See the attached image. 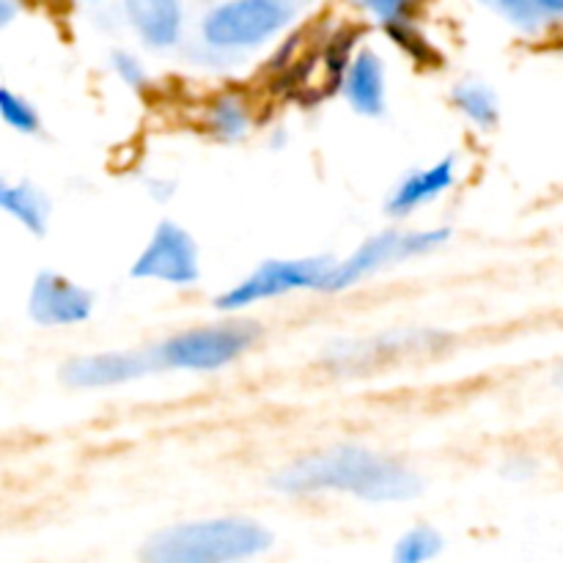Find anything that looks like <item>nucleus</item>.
I'll list each match as a JSON object with an SVG mask.
<instances>
[{
  "mask_svg": "<svg viewBox=\"0 0 563 563\" xmlns=\"http://www.w3.org/2000/svg\"><path fill=\"white\" fill-rule=\"evenodd\" d=\"M275 487L289 495L346 493L372 504L410 500L421 493V478L399 460L355 445L317 451L275 473Z\"/></svg>",
  "mask_w": 563,
  "mask_h": 563,
  "instance_id": "obj_1",
  "label": "nucleus"
},
{
  "mask_svg": "<svg viewBox=\"0 0 563 563\" xmlns=\"http://www.w3.org/2000/svg\"><path fill=\"white\" fill-rule=\"evenodd\" d=\"M273 548V533L247 517L181 522L157 531L143 548L154 563H225L253 559Z\"/></svg>",
  "mask_w": 563,
  "mask_h": 563,
  "instance_id": "obj_2",
  "label": "nucleus"
},
{
  "mask_svg": "<svg viewBox=\"0 0 563 563\" xmlns=\"http://www.w3.org/2000/svg\"><path fill=\"white\" fill-rule=\"evenodd\" d=\"M258 330L251 322H225L209 328H192L165 339L152 350L157 368L179 372H214L234 363L242 352L251 350Z\"/></svg>",
  "mask_w": 563,
  "mask_h": 563,
  "instance_id": "obj_3",
  "label": "nucleus"
},
{
  "mask_svg": "<svg viewBox=\"0 0 563 563\" xmlns=\"http://www.w3.org/2000/svg\"><path fill=\"white\" fill-rule=\"evenodd\" d=\"M330 256H311V258H269L258 264L251 275L231 286L225 295L214 300L220 311H242L256 302L273 300V297L291 295L300 289H324L330 269H333Z\"/></svg>",
  "mask_w": 563,
  "mask_h": 563,
  "instance_id": "obj_4",
  "label": "nucleus"
},
{
  "mask_svg": "<svg viewBox=\"0 0 563 563\" xmlns=\"http://www.w3.org/2000/svg\"><path fill=\"white\" fill-rule=\"evenodd\" d=\"M449 229H429V231H383L374 234L372 240L363 242L350 258L335 262L330 269L328 280H324L322 291H344L363 280L366 275L379 273V269L390 267V264L410 262V258L427 256L434 247L449 242Z\"/></svg>",
  "mask_w": 563,
  "mask_h": 563,
  "instance_id": "obj_5",
  "label": "nucleus"
},
{
  "mask_svg": "<svg viewBox=\"0 0 563 563\" xmlns=\"http://www.w3.org/2000/svg\"><path fill=\"white\" fill-rule=\"evenodd\" d=\"M291 20L286 0H229L203 20V42L218 49L258 47Z\"/></svg>",
  "mask_w": 563,
  "mask_h": 563,
  "instance_id": "obj_6",
  "label": "nucleus"
},
{
  "mask_svg": "<svg viewBox=\"0 0 563 563\" xmlns=\"http://www.w3.org/2000/svg\"><path fill=\"white\" fill-rule=\"evenodd\" d=\"M130 275L137 280H159L170 286L196 284L201 278L196 242L179 223L163 220L130 267Z\"/></svg>",
  "mask_w": 563,
  "mask_h": 563,
  "instance_id": "obj_7",
  "label": "nucleus"
},
{
  "mask_svg": "<svg viewBox=\"0 0 563 563\" xmlns=\"http://www.w3.org/2000/svg\"><path fill=\"white\" fill-rule=\"evenodd\" d=\"M93 295L66 275L44 273L36 275L31 286V300L27 313L36 324L44 328H66V324H80L91 317Z\"/></svg>",
  "mask_w": 563,
  "mask_h": 563,
  "instance_id": "obj_8",
  "label": "nucleus"
},
{
  "mask_svg": "<svg viewBox=\"0 0 563 563\" xmlns=\"http://www.w3.org/2000/svg\"><path fill=\"white\" fill-rule=\"evenodd\" d=\"M152 350L148 352H99V355L71 357L60 368V379L69 388H113V385L132 383L143 374L154 372Z\"/></svg>",
  "mask_w": 563,
  "mask_h": 563,
  "instance_id": "obj_9",
  "label": "nucleus"
},
{
  "mask_svg": "<svg viewBox=\"0 0 563 563\" xmlns=\"http://www.w3.org/2000/svg\"><path fill=\"white\" fill-rule=\"evenodd\" d=\"M443 335L432 330H399V333H385L368 341H350L330 352V361L344 368L377 366V363L394 361V357L416 355V352L438 350Z\"/></svg>",
  "mask_w": 563,
  "mask_h": 563,
  "instance_id": "obj_10",
  "label": "nucleus"
},
{
  "mask_svg": "<svg viewBox=\"0 0 563 563\" xmlns=\"http://www.w3.org/2000/svg\"><path fill=\"white\" fill-rule=\"evenodd\" d=\"M456 179V163L454 157H445L440 163L429 165L423 170H412L407 174L399 185L394 187L388 198V214H396V218H405V214L416 212L423 203L434 201V198L443 196Z\"/></svg>",
  "mask_w": 563,
  "mask_h": 563,
  "instance_id": "obj_11",
  "label": "nucleus"
},
{
  "mask_svg": "<svg viewBox=\"0 0 563 563\" xmlns=\"http://www.w3.org/2000/svg\"><path fill=\"white\" fill-rule=\"evenodd\" d=\"M344 93L352 110L361 115H383L385 110V66L374 49H361L344 69Z\"/></svg>",
  "mask_w": 563,
  "mask_h": 563,
  "instance_id": "obj_12",
  "label": "nucleus"
},
{
  "mask_svg": "<svg viewBox=\"0 0 563 563\" xmlns=\"http://www.w3.org/2000/svg\"><path fill=\"white\" fill-rule=\"evenodd\" d=\"M132 27L148 47H170L179 42L181 5L179 0H124Z\"/></svg>",
  "mask_w": 563,
  "mask_h": 563,
  "instance_id": "obj_13",
  "label": "nucleus"
},
{
  "mask_svg": "<svg viewBox=\"0 0 563 563\" xmlns=\"http://www.w3.org/2000/svg\"><path fill=\"white\" fill-rule=\"evenodd\" d=\"M0 207L16 220V223L25 225L33 236H44L47 231V218H49V201L27 181L20 185H11L3 181L0 185Z\"/></svg>",
  "mask_w": 563,
  "mask_h": 563,
  "instance_id": "obj_14",
  "label": "nucleus"
},
{
  "mask_svg": "<svg viewBox=\"0 0 563 563\" xmlns=\"http://www.w3.org/2000/svg\"><path fill=\"white\" fill-rule=\"evenodd\" d=\"M207 126L212 130V135L218 137V141H242V137L247 135V130H251V113H247L245 102H242L240 97L223 93V97L214 99L212 108H209Z\"/></svg>",
  "mask_w": 563,
  "mask_h": 563,
  "instance_id": "obj_15",
  "label": "nucleus"
},
{
  "mask_svg": "<svg viewBox=\"0 0 563 563\" xmlns=\"http://www.w3.org/2000/svg\"><path fill=\"white\" fill-rule=\"evenodd\" d=\"M451 99H454L456 108H460L473 124L482 126V130L498 124V97H495L493 88L484 86V82H460V86H454Z\"/></svg>",
  "mask_w": 563,
  "mask_h": 563,
  "instance_id": "obj_16",
  "label": "nucleus"
},
{
  "mask_svg": "<svg viewBox=\"0 0 563 563\" xmlns=\"http://www.w3.org/2000/svg\"><path fill=\"white\" fill-rule=\"evenodd\" d=\"M440 550H443V537H440L438 531H432V528L421 526L407 531L405 537L396 542L394 559L399 563H421L440 555Z\"/></svg>",
  "mask_w": 563,
  "mask_h": 563,
  "instance_id": "obj_17",
  "label": "nucleus"
},
{
  "mask_svg": "<svg viewBox=\"0 0 563 563\" xmlns=\"http://www.w3.org/2000/svg\"><path fill=\"white\" fill-rule=\"evenodd\" d=\"M0 113H3L5 124L14 132H22V135H33L38 130L36 110L31 108V102L16 97L11 88H0Z\"/></svg>",
  "mask_w": 563,
  "mask_h": 563,
  "instance_id": "obj_18",
  "label": "nucleus"
},
{
  "mask_svg": "<svg viewBox=\"0 0 563 563\" xmlns=\"http://www.w3.org/2000/svg\"><path fill=\"white\" fill-rule=\"evenodd\" d=\"M352 3H355L357 9L368 11V14H372L374 20L383 22L385 27H390L407 22L416 0H352Z\"/></svg>",
  "mask_w": 563,
  "mask_h": 563,
  "instance_id": "obj_19",
  "label": "nucleus"
},
{
  "mask_svg": "<svg viewBox=\"0 0 563 563\" xmlns=\"http://www.w3.org/2000/svg\"><path fill=\"white\" fill-rule=\"evenodd\" d=\"M489 3H493L500 14L509 16V20L515 22L517 27H522V31H537L544 20L533 0H489Z\"/></svg>",
  "mask_w": 563,
  "mask_h": 563,
  "instance_id": "obj_20",
  "label": "nucleus"
},
{
  "mask_svg": "<svg viewBox=\"0 0 563 563\" xmlns=\"http://www.w3.org/2000/svg\"><path fill=\"white\" fill-rule=\"evenodd\" d=\"M113 69L115 75L124 80V86H130L132 91H141L146 86V69L141 66V60L130 53H113Z\"/></svg>",
  "mask_w": 563,
  "mask_h": 563,
  "instance_id": "obj_21",
  "label": "nucleus"
},
{
  "mask_svg": "<svg viewBox=\"0 0 563 563\" xmlns=\"http://www.w3.org/2000/svg\"><path fill=\"white\" fill-rule=\"evenodd\" d=\"M539 9V14L550 16V20H559L563 16V0H533Z\"/></svg>",
  "mask_w": 563,
  "mask_h": 563,
  "instance_id": "obj_22",
  "label": "nucleus"
},
{
  "mask_svg": "<svg viewBox=\"0 0 563 563\" xmlns=\"http://www.w3.org/2000/svg\"><path fill=\"white\" fill-rule=\"evenodd\" d=\"M16 14L14 0H0V25H9Z\"/></svg>",
  "mask_w": 563,
  "mask_h": 563,
  "instance_id": "obj_23",
  "label": "nucleus"
}]
</instances>
